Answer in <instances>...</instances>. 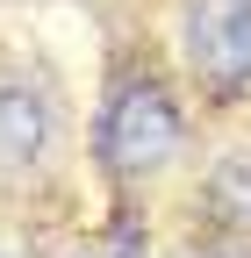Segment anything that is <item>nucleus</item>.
Segmentation results:
<instances>
[{"label": "nucleus", "instance_id": "5", "mask_svg": "<svg viewBox=\"0 0 251 258\" xmlns=\"http://www.w3.org/2000/svg\"><path fill=\"white\" fill-rule=\"evenodd\" d=\"M115 244H122V251H115V258H137V230H122V237H115Z\"/></svg>", "mask_w": 251, "mask_h": 258}, {"label": "nucleus", "instance_id": "3", "mask_svg": "<svg viewBox=\"0 0 251 258\" xmlns=\"http://www.w3.org/2000/svg\"><path fill=\"white\" fill-rule=\"evenodd\" d=\"M50 151V108L29 86H0V172H29Z\"/></svg>", "mask_w": 251, "mask_h": 258}, {"label": "nucleus", "instance_id": "4", "mask_svg": "<svg viewBox=\"0 0 251 258\" xmlns=\"http://www.w3.org/2000/svg\"><path fill=\"white\" fill-rule=\"evenodd\" d=\"M201 215L215 222V230H230V237H251V151L208 165V179H201Z\"/></svg>", "mask_w": 251, "mask_h": 258}, {"label": "nucleus", "instance_id": "1", "mask_svg": "<svg viewBox=\"0 0 251 258\" xmlns=\"http://www.w3.org/2000/svg\"><path fill=\"white\" fill-rule=\"evenodd\" d=\"M93 144H101V165H108L115 179H151V172H165L172 158H179V108H172V93L151 86V79L115 86V101H108Z\"/></svg>", "mask_w": 251, "mask_h": 258}, {"label": "nucleus", "instance_id": "2", "mask_svg": "<svg viewBox=\"0 0 251 258\" xmlns=\"http://www.w3.org/2000/svg\"><path fill=\"white\" fill-rule=\"evenodd\" d=\"M186 57L208 86H251V0H194L186 15Z\"/></svg>", "mask_w": 251, "mask_h": 258}]
</instances>
